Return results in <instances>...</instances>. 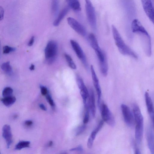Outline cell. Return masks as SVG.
Listing matches in <instances>:
<instances>
[{"label": "cell", "mask_w": 154, "mask_h": 154, "mask_svg": "<svg viewBox=\"0 0 154 154\" xmlns=\"http://www.w3.org/2000/svg\"><path fill=\"white\" fill-rule=\"evenodd\" d=\"M100 108L103 120L109 126L114 127L115 124V119L107 106L106 104L102 103Z\"/></svg>", "instance_id": "5"}, {"label": "cell", "mask_w": 154, "mask_h": 154, "mask_svg": "<svg viewBox=\"0 0 154 154\" xmlns=\"http://www.w3.org/2000/svg\"><path fill=\"white\" fill-rule=\"evenodd\" d=\"M89 96L88 97V105L90 109L91 110L92 116L94 117L96 112V108L95 105V99L94 92L92 89L89 90Z\"/></svg>", "instance_id": "13"}, {"label": "cell", "mask_w": 154, "mask_h": 154, "mask_svg": "<svg viewBox=\"0 0 154 154\" xmlns=\"http://www.w3.org/2000/svg\"><path fill=\"white\" fill-rule=\"evenodd\" d=\"M134 154H141V153L139 149H136L135 150Z\"/></svg>", "instance_id": "39"}, {"label": "cell", "mask_w": 154, "mask_h": 154, "mask_svg": "<svg viewBox=\"0 0 154 154\" xmlns=\"http://www.w3.org/2000/svg\"><path fill=\"white\" fill-rule=\"evenodd\" d=\"M1 100L5 106L9 107L15 102L16 101V98L14 97L11 96L3 97L2 99Z\"/></svg>", "instance_id": "20"}, {"label": "cell", "mask_w": 154, "mask_h": 154, "mask_svg": "<svg viewBox=\"0 0 154 154\" xmlns=\"http://www.w3.org/2000/svg\"><path fill=\"white\" fill-rule=\"evenodd\" d=\"M145 98L148 111L149 114L151 115L153 112L154 109L151 98L147 92L145 93Z\"/></svg>", "instance_id": "17"}, {"label": "cell", "mask_w": 154, "mask_h": 154, "mask_svg": "<svg viewBox=\"0 0 154 154\" xmlns=\"http://www.w3.org/2000/svg\"><path fill=\"white\" fill-rule=\"evenodd\" d=\"M97 133L95 130L91 132L87 142V146L89 149H91L92 147L94 141Z\"/></svg>", "instance_id": "24"}, {"label": "cell", "mask_w": 154, "mask_h": 154, "mask_svg": "<svg viewBox=\"0 0 154 154\" xmlns=\"http://www.w3.org/2000/svg\"><path fill=\"white\" fill-rule=\"evenodd\" d=\"M16 48L14 47H11L8 45H6L3 47V52L4 54H7L11 52L14 51Z\"/></svg>", "instance_id": "29"}, {"label": "cell", "mask_w": 154, "mask_h": 154, "mask_svg": "<svg viewBox=\"0 0 154 154\" xmlns=\"http://www.w3.org/2000/svg\"><path fill=\"white\" fill-rule=\"evenodd\" d=\"M29 69L31 70H33L35 69V66L33 64H32L30 66Z\"/></svg>", "instance_id": "38"}, {"label": "cell", "mask_w": 154, "mask_h": 154, "mask_svg": "<svg viewBox=\"0 0 154 154\" xmlns=\"http://www.w3.org/2000/svg\"><path fill=\"white\" fill-rule=\"evenodd\" d=\"M88 39L90 45L95 51L101 50L100 47L97 40L94 35L92 33L89 34Z\"/></svg>", "instance_id": "16"}, {"label": "cell", "mask_w": 154, "mask_h": 154, "mask_svg": "<svg viewBox=\"0 0 154 154\" xmlns=\"http://www.w3.org/2000/svg\"><path fill=\"white\" fill-rule=\"evenodd\" d=\"M83 149L82 146L81 145H80L77 147L71 149L70 151H77L81 152L83 151Z\"/></svg>", "instance_id": "33"}, {"label": "cell", "mask_w": 154, "mask_h": 154, "mask_svg": "<svg viewBox=\"0 0 154 154\" xmlns=\"http://www.w3.org/2000/svg\"><path fill=\"white\" fill-rule=\"evenodd\" d=\"M33 124V122L30 120H27L25 121L24 124L27 127H30Z\"/></svg>", "instance_id": "34"}, {"label": "cell", "mask_w": 154, "mask_h": 154, "mask_svg": "<svg viewBox=\"0 0 154 154\" xmlns=\"http://www.w3.org/2000/svg\"><path fill=\"white\" fill-rule=\"evenodd\" d=\"M85 8L88 20L91 27L95 30L97 27V20L94 7L91 2L85 0Z\"/></svg>", "instance_id": "4"}, {"label": "cell", "mask_w": 154, "mask_h": 154, "mask_svg": "<svg viewBox=\"0 0 154 154\" xmlns=\"http://www.w3.org/2000/svg\"><path fill=\"white\" fill-rule=\"evenodd\" d=\"M59 9L58 1L56 0L52 1L51 6V12L52 14L56 16L57 14Z\"/></svg>", "instance_id": "26"}, {"label": "cell", "mask_w": 154, "mask_h": 154, "mask_svg": "<svg viewBox=\"0 0 154 154\" xmlns=\"http://www.w3.org/2000/svg\"><path fill=\"white\" fill-rule=\"evenodd\" d=\"M64 56L69 67L72 69H76V66L71 56L66 54H65Z\"/></svg>", "instance_id": "25"}, {"label": "cell", "mask_w": 154, "mask_h": 154, "mask_svg": "<svg viewBox=\"0 0 154 154\" xmlns=\"http://www.w3.org/2000/svg\"><path fill=\"white\" fill-rule=\"evenodd\" d=\"M30 142L29 141H20L15 146L14 149L17 150H20L25 148L29 147Z\"/></svg>", "instance_id": "21"}, {"label": "cell", "mask_w": 154, "mask_h": 154, "mask_svg": "<svg viewBox=\"0 0 154 154\" xmlns=\"http://www.w3.org/2000/svg\"><path fill=\"white\" fill-rule=\"evenodd\" d=\"M112 30L115 44L119 52L123 55L137 59L138 57L136 53L125 44L118 31L113 25H112Z\"/></svg>", "instance_id": "2"}, {"label": "cell", "mask_w": 154, "mask_h": 154, "mask_svg": "<svg viewBox=\"0 0 154 154\" xmlns=\"http://www.w3.org/2000/svg\"><path fill=\"white\" fill-rule=\"evenodd\" d=\"M2 69L6 73L10 74L12 71V67L9 61L3 63L1 66Z\"/></svg>", "instance_id": "23"}, {"label": "cell", "mask_w": 154, "mask_h": 154, "mask_svg": "<svg viewBox=\"0 0 154 154\" xmlns=\"http://www.w3.org/2000/svg\"><path fill=\"white\" fill-rule=\"evenodd\" d=\"M132 32L140 36L143 44V48L146 55L150 57L151 55V40L149 33L137 19H134L131 24Z\"/></svg>", "instance_id": "1"}, {"label": "cell", "mask_w": 154, "mask_h": 154, "mask_svg": "<svg viewBox=\"0 0 154 154\" xmlns=\"http://www.w3.org/2000/svg\"><path fill=\"white\" fill-rule=\"evenodd\" d=\"M147 140L151 154H154V136L151 130H149L147 132Z\"/></svg>", "instance_id": "14"}, {"label": "cell", "mask_w": 154, "mask_h": 154, "mask_svg": "<svg viewBox=\"0 0 154 154\" xmlns=\"http://www.w3.org/2000/svg\"><path fill=\"white\" fill-rule=\"evenodd\" d=\"M71 46L78 58L82 62L86 67H88L85 54L79 44L73 40H70Z\"/></svg>", "instance_id": "11"}, {"label": "cell", "mask_w": 154, "mask_h": 154, "mask_svg": "<svg viewBox=\"0 0 154 154\" xmlns=\"http://www.w3.org/2000/svg\"><path fill=\"white\" fill-rule=\"evenodd\" d=\"M13 91V89L10 87H6L4 88L2 91V96L4 97L11 96Z\"/></svg>", "instance_id": "28"}, {"label": "cell", "mask_w": 154, "mask_h": 154, "mask_svg": "<svg viewBox=\"0 0 154 154\" xmlns=\"http://www.w3.org/2000/svg\"><path fill=\"white\" fill-rule=\"evenodd\" d=\"M84 106L85 112L83 122L84 124H85L88 122L89 120V113L90 109L88 104L87 103L84 105Z\"/></svg>", "instance_id": "27"}, {"label": "cell", "mask_w": 154, "mask_h": 154, "mask_svg": "<svg viewBox=\"0 0 154 154\" xmlns=\"http://www.w3.org/2000/svg\"><path fill=\"white\" fill-rule=\"evenodd\" d=\"M45 97L47 101L49 103L50 105L52 108H54L55 106V103L53 99L52 98L50 94L48 93L45 96Z\"/></svg>", "instance_id": "30"}, {"label": "cell", "mask_w": 154, "mask_h": 154, "mask_svg": "<svg viewBox=\"0 0 154 154\" xmlns=\"http://www.w3.org/2000/svg\"><path fill=\"white\" fill-rule=\"evenodd\" d=\"M4 10L1 6L0 7V20L3 19L4 15Z\"/></svg>", "instance_id": "36"}, {"label": "cell", "mask_w": 154, "mask_h": 154, "mask_svg": "<svg viewBox=\"0 0 154 154\" xmlns=\"http://www.w3.org/2000/svg\"><path fill=\"white\" fill-rule=\"evenodd\" d=\"M53 145V142L52 141H50L49 142L48 144V146H51Z\"/></svg>", "instance_id": "40"}, {"label": "cell", "mask_w": 154, "mask_h": 154, "mask_svg": "<svg viewBox=\"0 0 154 154\" xmlns=\"http://www.w3.org/2000/svg\"><path fill=\"white\" fill-rule=\"evenodd\" d=\"M2 136L5 140L7 147L9 148L13 142L12 134L10 126L8 125H5L2 128Z\"/></svg>", "instance_id": "12"}, {"label": "cell", "mask_w": 154, "mask_h": 154, "mask_svg": "<svg viewBox=\"0 0 154 154\" xmlns=\"http://www.w3.org/2000/svg\"><path fill=\"white\" fill-rule=\"evenodd\" d=\"M34 36H32L31 37L30 39L29 42L28 43V45L29 46H32L34 42Z\"/></svg>", "instance_id": "35"}, {"label": "cell", "mask_w": 154, "mask_h": 154, "mask_svg": "<svg viewBox=\"0 0 154 154\" xmlns=\"http://www.w3.org/2000/svg\"><path fill=\"white\" fill-rule=\"evenodd\" d=\"M66 1L68 6L73 10L76 11H79L81 10V5L79 1L68 0Z\"/></svg>", "instance_id": "19"}, {"label": "cell", "mask_w": 154, "mask_h": 154, "mask_svg": "<svg viewBox=\"0 0 154 154\" xmlns=\"http://www.w3.org/2000/svg\"><path fill=\"white\" fill-rule=\"evenodd\" d=\"M90 68L93 84L96 89L98 96L97 104L99 107L101 104V89L99 85L98 79L96 74L93 65H91V66Z\"/></svg>", "instance_id": "9"}, {"label": "cell", "mask_w": 154, "mask_h": 154, "mask_svg": "<svg viewBox=\"0 0 154 154\" xmlns=\"http://www.w3.org/2000/svg\"><path fill=\"white\" fill-rule=\"evenodd\" d=\"M100 69L101 73L104 76H106L108 70V66L106 60L104 62L99 63Z\"/></svg>", "instance_id": "22"}, {"label": "cell", "mask_w": 154, "mask_h": 154, "mask_svg": "<svg viewBox=\"0 0 154 154\" xmlns=\"http://www.w3.org/2000/svg\"><path fill=\"white\" fill-rule=\"evenodd\" d=\"M141 3L145 14L154 24V6L152 1L143 0L141 1Z\"/></svg>", "instance_id": "7"}, {"label": "cell", "mask_w": 154, "mask_h": 154, "mask_svg": "<svg viewBox=\"0 0 154 154\" xmlns=\"http://www.w3.org/2000/svg\"><path fill=\"white\" fill-rule=\"evenodd\" d=\"M79 88L80 90V94L83 99L84 104L87 103V100L88 98L89 92L85 84L81 86Z\"/></svg>", "instance_id": "18"}, {"label": "cell", "mask_w": 154, "mask_h": 154, "mask_svg": "<svg viewBox=\"0 0 154 154\" xmlns=\"http://www.w3.org/2000/svg\"><path fill=\"white\" fill-rule=\"evenodd\" d=\"M121 109L125 123L129 127L134 126L135 123V119L129 108L125 104H122Z\"/></svg>", "instance_id": "6"}, {"label": "cell", "mask_w": 154, "mask_h": 154, "mask_svg": "<svg viewBox=\"0 0 154 154\" xmlns=\"http://www.w3.org/2000/svg\"><path fill=\"white\" fill-rule=\"evenodd\" d=\"M152 1V3H153V6H154V0L153 1Z\"/></svg>", "instance_id": "41"}, {"label": "cell", "mask_w": 154, "mask_h": 154, "mask_svg": "<svg viewBox=\"0 0 154 154\" xmlns=\"http://www.w3.org/2000/svg\"><path fill=\"white\" fill-rule=\"evenodd\" d=\"M135 138L136 142L140 144L141 142L143 130V118L135 120Z\"/></svg>", "instance_id": "10"}, {"label": "cell", "mask_w": 154, "mask_h": 154, "mask_svg": "<svg viewBox=\"0 0 154 154\" xmlns=\"http://www.w3.org/2000/svg\"><path fill=\"white\" fill-rule=\"evenodd\" d=\"M70 8L68 6L64 7L59 14L57 17L54 21L53 25L55 26H58L62 20L67 14Z\"/></svg>", "instance_id": "15"}, {"label": "cell", "mask_w": 154, "mask_h": 154, "mask_svg": "<svg viewBox=\"0 0 154 154\" xmlns=\"http://www.w3.org/2000/svg\"><path fill=\"white\" fill-rule=\"evenodd\" d=\"M58 45L57 42L54 40L49 41L45 49L46 63L50 64L55 61L57 57Z\"/></svg>", "instance_id": "3"}, {"label": "cell", "mask_w": 154, "mask_h": 154, "mask_svg": "<svg viewBox=\"0 0 154 154\" xmlns=\"http://www.w3.org/2000/svg\"><path fill=\"white\" fill-rule=\"evenodd\" d=\"M39 106L40 109L46 111L47 110L46 108L43 104L41 103L40 104Z\"/></svg>", "instance_id": "37"}, {"label": "cell", "mask_w": 154, "mask_h": 154, "mask_svg": "<svg viewBox=\"0 0 154 154\" xmlns=\"http://www.w3.org/2000/svg\"><path fill=\"white\" fill-rule=\"evenodd\" d=\"M86 126L85 125H82L78 127L75 131L76 135H78L82 133L85 129Z\"/></svg>", "instance_id": "31"}, {"label": "cell", "mask_w": 154, "mask_h": 154, "mask_svg": "<svg viewBox=\"0 0 154 154\" xmlns=\"http://www.w3.org/2000/svg\"><path fill=\"white\" fill-rule=\"evenodd\" d=\"M67 21L70 26L77 33L82 36L86 34L85 28L79 22L72 17L67 18Z\"/></svg>", "instance_id": "8"}, {"label": "cell", "mask_w": 154, "mask_h": 154, "mask_svg": "<svg viewBox=\"0 0 154 154\" xmlns=\"http://www.w3.org/2000/svg\"><path fill=\"white\" fill-rule=\"evenodd\" d=\"M40 87L41 89V93L43 95L45 96L48 93V90L46 87L40 85Z\"/></svg>", "instance_id": "32"}]
</instances>
